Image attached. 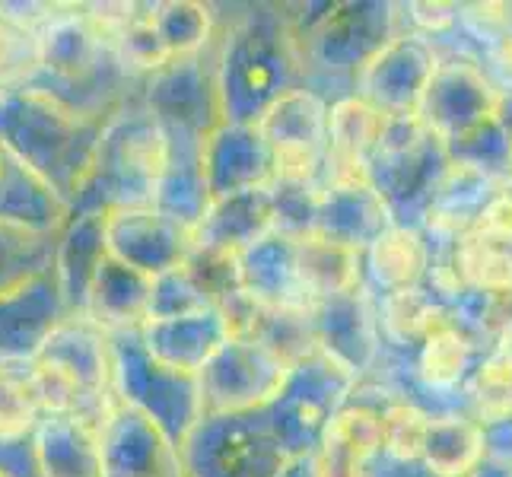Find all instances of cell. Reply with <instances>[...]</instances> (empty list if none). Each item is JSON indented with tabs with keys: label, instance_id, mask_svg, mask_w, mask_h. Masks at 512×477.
Returning <instances> with one entry per match:
<instances>
[{
	"label": "cell",
	"instance_id": "19",
	"mask_svg": "<svg viewBox=\"0 0 512 477\" xmlns=\"http://www.w3.org/2000/svg\"><path fill=\"white\" fill-rule=\"evenodd\" d=\"M487 61H490V77L503 93H512V29L500 35L497 42L487 45Z\"/></svg>",
	"mask_w": 512,
	"mask_h": 477
},
{
	"label": "cell",
	"instance_id": "9",
	"mask_svg": "<svg viewBox=\"0 0 512 477\" xmlns=\"http://www.w3.org/2000/svg\"><path fill=\"white\" fill-rule=\"evenodd\" d=\"M430 268V245L417 226L392 223L366 245V271L385 293L420 287Z\"/></svg>",
	"mask_w": 512,
	"mask_h": 477
},
{
	"label": "cell",
	"instance_id": "17",
	"mask_svg": "<svg viewBox=\"0 0 512 477\" xmlns=\"http://www.w3.org/2000/svg\"><path fill=\"white\" fill-rule=\"evenodd\" d=\"M458 23H462L474 39L493 45L512 29V4H462L458 7Z\"/></svg>",
	"mask_w": 512,
	"mask_h": 477
},
{
	"label": "cell",
	"instance_id": "11",
	"mask_svg": "<svg viewBox=\"0 0 512 477\" xmlns=\"http://www.w3.org/2000/svg\"><path fill=\"white\" fill-rule=\"evenodd\" d=\"M449 261L465 290L484 296L512 293V249L506 245H493L465 233L462 239L449 242Z\"/></svg>",
	"mask_w": 512,
	"mask_h": 477
},
{
	"label": "cell",
	"instance_id": "10",
	"mask_svg": "<svg viewBox=\"0 0 512 477\" xmlns=\"http://www.w3.org/2000/svg\"><path fill=\"white\" fill-rule=\"evenodd\" d=\"M446 318H449V306L420 284L408 290L382 293L376 325L382 328L385 341H392L398 347H414L427 341V334L443 325Z\"/></svg>",
	"mask_w": 512,
	"mask_h": 477
},
{
	"label": "cell",
	"instance_id": "20",
	"mask_svg": "<svg viewBox=\"0 0 512 477\" xmlns=\"http://www.w3.org/2000/svg\"><path fill=\"white\" fill-rule=\"evenodd\" d=\"M471 477H512V471H506V468H500V465H493V462H490V465L484 462L481 471H478V474H471Z\"/></svg>",
	"mask_w": 512,
	"mask_h": 477
},
{
	"label": "cell",
	"instance_id": "7",
	"mask_svg": "<svg viewBox=\"0 0 512 477\" xmlns=\"http://www.w3.org/2000/svg\"><path fill=\"white\" fill-rule=\"evenodd\" d=\"M290 258L299 293L312 309L328 303V299L357 293L363 284V252L322 233L290 239Z\"/></svg>",
	"mask_w": 512,
	"mask_h": 477
},
{
	"label": "cell",
	"instance_id": "1",
	"mask_svg": "<svg viewBox=\"0 0 512 477\" xmlns=\"http://www.w3.org/2000/svg\"><path fill=\"white\" fill-rule=\"evenodd\" d=\"M252 128L268 150L271 179L309 185L322 182L328 144V105L322 96L306 86L280 90L255 115Z\"/></svg>",
	"mask_w": 512,
	"mask_h": 477
},
{
	"label": "cell",
	"instance_id": "16",
	"mask_svg": "<svg viewBox=\"0 0 512 477\" xmlns=\"http://www.w3.org/2000/svg\"><path fill=\"white\" fill-rule=\"evenodd\" d=\"M471 236L512 249V182H503L493 191V198L484 204V210L471 226Z\"/></svg>",
	"mask_w": 512,
	"mask_h": 477
},
{
	"label": "cell",
	"instance_id": "13",
	"mask_svg": "<svg viewBox=\"0 0 512 477\" xmlns=\"http://www.w3.org/2000/svg\"><path fill=\"white\" fill-rule=\"evenodd\" d=\"M427 427H430V414L417 408L414 401H392L385 411H379L382 452L404 465L420 462Z\"/></svg>",
	"mask_w": 512,
	"mask_h": 477
},
{
	"label": "cell",
	"instance_id": "8",
	"mask_svg": "<svg viewBox=\"0 0 512 477\" xmlns=\"http://www.w3.org/2000/svg\"><path fill=\"white\" fill-rule=\"evenodd\" d=\"M420 462L433 477H471L487 462V436L478 417L439 414L430 417Z\"/></svg>",
	"mask_w": 512,
	"mask_h": 477
},
{
	"label": "cell",
	"instance_id": "18",
	"mask_svg": "<svg viewBox=\"0 0 512 477\" xmlns=\"http://www.w3.org/2000/svg\"><path fill=\"white\" fill-rule=\"evenodd\" d=\"M458 7L462 4H408V20L417 35L430 39V35H443L458 26Z\"/></svg>",
	"mask_w": 512,
	"mask_h": 477
},
{
	"label": "cell",
	"instance_id": "2",
	"mask_svg": "<svg viewBox=\"0 0 512 477\" xmlns=\"http://www.w3.org/2000/svg\"><path fill=\"white\" fill-rule=\"evenodd\" d=\"M506 93L471 58L439 61L420 99L417 118L439 147H452L503 115Z\"/></svg>",
	"mask_w": 512,
	"mask_h": 477
},
{
	"label": "cell",
	"instance_id": "14",
	"mask_svg": "<svg viewBox=\"0 0 512 477\" xmlns=\"http://www.w3.org/2000/svg\"><path fill=\"white\" fill-rule=\"evenodd\" d=\"M39 417L26 369H16L13 360H0V443H16L32 433Z\"/></svg>",
	"mask_w": 512,
	"mask_h": 477
},
{
	"label": "cell",
	"instance_id": "4",
	"mask_svg": "<svg viewBox=\"0 0 512 477\" xmlns=\"http://www.w3.org/2000/svg\"><path fill=\"white\" fill-rule=\"evenodd\" d=\"M388 115L363 96H344L328 105V144L322 182L373 179V159L382 144Z\"/></svg>",
	"mask_w": 512,
	"mask_h": 477
},
{
	"label": "cell",
	"instance_id": "5",
	"mask_svg": "<svg viewBox=\"0 0 512 477\" xmlns=\"http://www.w3.org/2000/svg\"><path fill=\"white\" fill-rule=\"evenodd\" d=\"M392 223H395L392 207H388L385 194L376 188L373 179L322 182L315 233H322L341 245H350L357 252H366V245Z\"/></svg>",
	"mask_w": 512,
	"mask_h": 477
},
{
	"label": "cell",
	"instance_id": "21",
	"mask_svg": "<svg viewBox=\"0 0 512 477\" xmlns=\"http://www.w3.org/2000/svg\"><path fill=\"white\" fill-rule=\"evenodd\" d=\"M509 182H512V179H509Z\"/></svg>",
	"mask_w": 512,
	"mask_h": 477
},
{
	"label": "cell",
	"instance_id": "6",
	"mask_svg": "<svg viewBox=\"0 0 512 477\" xmlns=\"http://www.w3.org/2000/svg\"><path fill=\"white\" fill-rule=\"evenodd\" d=\"M379 452V411L366 404H347L325 420L315 439L312 477H373L369 465Z\"/></svg>",
	"mask_w": 512,
	"mask_h": 477
},
{
	"label": "cell",
	"instance_id": "15",
	"mask_svg": "<svg viewBox=\"0 0 512 477\" xmlns=\"http://www.w3.org/2000/svg\"><path fill=\"white\" fill-rule=\"evenodd\" d=\"M29 70H35L32 29L13 13H0V86L26 77Z\"/></svg>",
	"mask_w": 512,
	"mask_h": 477
},
{
	"label": "cell",
	"instance_id": "12",
	"mask_svg": "<svg viewBox=\"0 0 512 477\" xmlns=\"http://www.w3.org/2000/svg\"><path fill=\"white\" fill-rule=\"evenodd\" d=\"M471 353H474V338L458 328L452 318L427 334V341L420 344V379L430 388L449 392L458 382L468 376L471 369Z\"/></svg>",
	"mask_w": 512,
	"mask_h": 477
},
{
	"label": "cell",
	"instance_id": "3",
	"mask_svg": "<svg viewBox=\"0 0 512 477\" xmlns=\"http://www.w3.org/2000/svg\"><path fill=\"white\" fill-rule=\"evenodd\" d=\"M439 64L430 39L417 32H392L357 70V96L369 99L388 118L417 115L420 99Z\"/></svg>",
	"mask_w": 512,
	"mask_h": 477
}]
</instances>
